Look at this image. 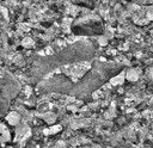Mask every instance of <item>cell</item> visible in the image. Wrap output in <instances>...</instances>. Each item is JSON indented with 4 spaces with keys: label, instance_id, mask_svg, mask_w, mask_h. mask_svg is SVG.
<instances>
[{
    "label": "cell",
    "instance_id": "cell-1",
    "mask_svg": "<svg viewBox=\"0 0 153 148\" xmlns=\"http://www.w3.org/2000/svg\"><path fill=\"white\" fill-rule=\"evenodd\" d=\"M18 89H19V85L15 79H12L11 77L6 78V81L3 84V89H1L3 98L5 100H9V99L13 98V96L17 93Z\"/></svg>",
    "mask_w": 153,
    "mask_h": 148
},
{
    "label": "cell",
    "instance_id": "cell-3",
    "mask_svg": "<svg viewBox=\"0 0 153 148\" xmlns=\"http://www.w3.org/2000/svg\"><path fill=\"white\" fill-rule=\"evenodd\" d=\"M127 77L129 78L130 80H135V79H136V74H135V73H134V72L132 71L129 74H128V75H127Z\"/></svg>",
    "mask_w": 153,
    "mask_h": 148
},
{
    "label": "cell",
    "instance_id": "cell-2",
    "mask_svg": "<svg viewBox=\"0 0 153 148\" xmlns=\"http://www.w3.org/2000/svg\"><path fill=\"white\" fill-rule=\"evenodd\" d=\"M7 119H9V122L11 124H16V123L19 121V116H18L17 113H11V115H9Z\"/></svg>",
    "mask_w": 153,
    "mask_h": 148
}]
</instances>
